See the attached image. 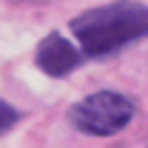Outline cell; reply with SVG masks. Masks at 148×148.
Here are the masks:
<instances>
[{
  "instance_id": "cell-2",
  "label": "cell",
  "mask_w": 148,
  "mask_h": 148,
  "mask_svg": "<svg viewBox=\"0 0 148 148\" xmlns=\"http://www.w3.org/2000/svg\"><path fill=\"white\" fill-rule=\"evenodd\" d=\"M131 117H134V103L117 91L88 94L71 108V123L91 137H111L123 131L131 123Z\"/></svg>"
},
{
  "instance_id": "cell-3",
  "label": "cell",
  "mask_w": 148,
  "mask_h": 148,
  "mask_svg": "<svg viewBox=\"0 0 148 148\" xmlns=\"http://www.w3.org/2000/svg\"><path fill=\"white\" fill-rule=\"evenodd\" d=\"M80 51L83 49H77L66 37L46 34L40 40L37 51H34V63H37V69L43 74H49V77H66V74H71L83 63V54Z\"/></svg>"
},
{
  "instance_id": "cell-4",
  "label": "cell",
  "mask_w": 148,
  "mask_h": 148,
  "mask_svg": "<svg viewBox=\"0 0 148 148\" xmlns=\"http://www.w3.org/2000/svg\"><path fill=\"white\" fill-rule=\"evenodd\" d=\"M17 120V114H14V108H9V103H3V134L9 131V125Z\"/></svg>"
},
{
  "instance_id": "cell-1",
  "label": "cell",
  "mask_w": 148,
  "mask_h": 148,
  "mask_svg": "<svg viewBox=\"0 0 148 148\" xmlns=\"http://www.w3.org/2000/svg\"><path fill=\"white\" fill-rule=\"evenodd\" d=\"M71 34L77 37L83 54H111L140 37H148V6L137 0H114L106 6H94L71 20Z\"/></svg>"
}]
</instances>
